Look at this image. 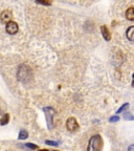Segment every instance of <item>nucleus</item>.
I'll return each mask as SVG.
<instances>
[{"label": "nucleus", "instance_id": "1", "mask_svg": "<svg viewBox=\"0 0 134 151\" xmlns=\"http://www.w3.org/2000/svg\"><path fill=\"white\" fill-rule=\"evenodd\" d=\"M17 78L22 83L29 82L33 78V73H32V69L29 68V66L25 65V64L20 65L19 68H18V72H17Z\"/></svg>", "mask_w": 134, "mask_h": 151}, {"label": "nucleus", "instance_id": "2", "mask_svg": "<svg viewBox=\"0 0 134 151\" xmlns=\"http://www.w3.org/2000/svg\"><path fill=\"white\" fill-rule=\"evenodd\" d=\"M102 148H103V140L101 135L99 134L93 135L89 140L87 151H102Z\"/></svg>", "mask_w": 134, "mask_h": 151}, {"label": "nucleus", "instance_id": "3", "mask_svg": "<svg viewBox=\"0 0 134 151\" xmlns=\"http://www.w3.org/2000/svg\"><path fill=\"white\" fill-rule=\"evenodd\" d=\"M43 111L45 113V119L47 123V127L48 129L53 128V117H55V109L51 107H44Z\"/></svg>", "mask_w": 134, "mask_h": 151}, {"label": "nucleus", "instance_id": "4", "mask_svg": "<svg viewBox=\"0 0 134 151\" xmlns=\"http://www.w3.org/2000/svg\"><path fill=\"white\" fill-rule=\"evenodd\" d=\"M66 128H67V130L70 131V132H73V131L78 130L79 124H78L77 120H76L75 118H72V117L69 118V119L67 120V122H66Z\"/></svg>", "mask_w": 134, "mask_h": 151}, {"label": "nucleus", "instance_id": "5", "mask_svg": "<svg viewBox=\"0 0 134 151\" xmlns=\"http://www.w3.org/2000/svg\"><path fill=\"white\" fill-rule=\"evenodd\" d=\"M12 18H13V14H12L11 11H8V10H5V11H3L1 14H0V20H1L2 23L11 22Z\"/></svg>", "mask_w": 134, "mask_h": 151}, {"label": "nucleus", "instance_id": "6", "mask_svg": "<svg viewBox=\"0 0 134 151\" xmlns=\"http://www.w3.org/2000/svg\"><path fill=\"white\" fill-rule=\"evenodd\" d=\"M5 30L7 32V34L10 35H15L17 32H18V24L14 21H11L6 23V26H5Z\"/></svg>", "mask_w": 134, "mask_h": 151}, {"label": "nucleus", "instance_id": "7", "mask_svg": "<svg viewBox=\"0 0 134 151\" xmlns=\"http://www.w3.org/2000/svg\"><path fill=\"white\" fill-rule=\"evenodd\" d=\"M101 31H102V34H103L104 39H105L106 41H110V39H111V35H110L108 29H107L105 25H103L102 28H101Z\"/></svg>", "mask_w": 134, "mask_h": 151}, {"label": "nucleus", "instance_id": "8", "mask_svg": "<svg viewBox=\"0 0 134 151\" xmlns=\"http://www.w3.org/2000/svg\"><path fill=\"white\" fill-rule=\"evenodd\" d=\"M127 38L130 40V41H132V42H134V26H130V28L127 30Z\"/></svg>", "mask_w": 134, "mask_h": 151}, {"label": "nucleus", "instance_id": "9", "mask_svg": "<svg viewBox=\"0 0 134 151\" xmlns=\"http://www.w3.org/2000/svg\"><path fill=\"white\" fill-rule=\"evenodd\" d=\"M126 17L128 20H131V21H134V7H130L127 10L126 12Z\"/></svg>", "mask_w": 134, "mask_h": 151}, {"label": "nucleus", "instance_id": "10", "mask_svg": "<svg viewBox=\"0 0 134 151\" xmlns=\"http://www.w3.org/2000/svg\"><path fill=\"white\" fill-rule=\"evenodd\" d=\"M27 136H28L27 131H26V130H21V131L19 132V136H18V139H19L20 141H23V140L27 139Z\"/></svg>", "mask_w": 134, "mask_h": 151}, {"label": "nucleus", "instance_id": "11", "mask_svg": "<svg viewBox=\"0 0 134 151\" xmlns=\"http://www.w3.org/2000/svg\"><path fill=\"white\" fill-rule=\"evenodd\" d=\"M8 120H10V115L6 113L1 118V120H0V124H1V125H5V124L8 123Z\"/></svg>", "mask_w": 134, "mask_h": 151}, {"label": "nucleus", "instance_id": "12", "mask_svg": "<svg viewBox=\"0 0 134 151\" xmlns=\"http://www.w3.org/2000/svg\"><path fill=\"white\" fill-rule=\"evenodd\" d=\"M36 2L39 4H43V5H50L51 4L50 0H36Z\"/></svg>", "mask_w": 134, "mask_h": 151}, {"label": "nucleus", "instance_id": "13", "mask_svg": "<svg viewBox=\"0 0 134 151\" xmlns=\"http://www.w3.org/2000/svg\"><path fill=\"white\" fill-rule=\"evenodd\" d=\"M25 147H26V148H28V149H32V150L38 149V146H37V145H34V144H31V143L25 144Z\"/></svg>", "mask_w": 134, "mask_h": 151}, {"label": "nucleus", "instance_id": "14", "mask_svg": "<svg viewBox=\"0 0 134 151\" xmlns=\"http://www.w3.org/2000/svg\"><path fill=\"white\" fill-rule=\"evenodd\" d=\"M128 107H129V104H128V103H126V104H124V105L122 106V107H121V108H120V109L117 110V113H121V112L125 111V110H126V109H127Z\"/></svg>", "mask_w": 134, "mask_h": 151}, {"label": "nucleus", "instance_id": "15", "mask_svg": "<svg viewBox=\"0 0 134 151\" xmlns=\"http://www.w3.org/2000/svg\"><path fill=\"white\" fill-rule=\"evenodd\" d=\"M45 144H47V145H50V146H58V145H59V144L57 143V142L49 141V140H46V141H45Z\"/></svg>", "mask_w": 134, "mask_h": 151}, {"label": "nucleus", "instance_id": "16", "mask_svg": "<svg viewBox=\"0 0 134 151\" xmlns=\"http://www.w3.org/2000/svg\"><path fill=\"white\" fill-rule=\"evenodd\" d=\"M117 121H120V118L117 117V115H114V117H111L109 119V122L110 123H114V122H117Z\"/></svg>", "mask_w": 134, "mask_h": 151}, {"label": "nucleus", "instance_id": "17", "mask_svg": "<svg viewBox=\"0 0 134 151\" xmlns=\"http://www.w3.org/2000/svg\"><path fill=\"white\" fill-rule=\"evenodd\" d=\"M128 151H134V145H130L128 147Z\"/></svg>", "mask_w": 134, "mask_h": 151}, {"label": "nucleus", "instance_id": "18", "mask_svg": "<svg viewBox=\"0 0 134 151\" xmlns=\"http://www.w3.org/2000/svg\"><path fill=\"white\" fill-rule=\"evenodd\" d=\"M39 151H49V150H47V149H41V150H39Z\"/></svg>", "mask_w": 134, "mask_h": 151}, {"label": "nucleus", "instance_id": "19", "mask_svg": "<svg viewBox=\"0 0 134 151\" xmlns=\"http://www.w3.org/2000/svg\"><path fill=\"white\" fill-rule=\"evenodd\" d=\"M133 78H134V74H133Z\"/></svg>", "mask_w": 134, "mask_h": 151}, {"label": "nucleus", "instance_id": "20", "mask_svg": "<svg viewBox=\"0 0 134 151\" xmlns=\"http://www.w3.org/2000/svg\"><path fill=\"white\" fill-rule=\"evenodd\" d=\"M56 151H57V150H56Z\"/></svg>", "mask_w": 134, "mask_h": 151}]
</instances>
